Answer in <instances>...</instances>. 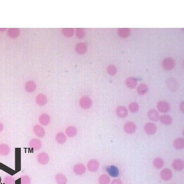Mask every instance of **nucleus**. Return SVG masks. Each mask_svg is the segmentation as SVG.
I'll return each mask as SVG.
<instances>
[{
  "label": "nucleus",
  "instance_id": "f3484780",
  "mask_svg": "<svg viewBox=\"0 0 184 184\" xmlns=\"http://www.w3.org/2000/svg\"><path fill=\"white\" fill-rule=\"evenodd\" d=\"M108 174L112 177H117L119 175V170L116 166L114 165L108 166L106 169Z\"/></svg>",
  "mask_w": 184,
  "mask_h": 184
},
{
  "label": "nucleus",
  "instance_id": "412c9836",
  "mask_svg": "<svg viewBox=\"0 0 184 184\" xmlns=\"http://www.w3.org/2000/svg\"><path fill=\"white\" fill-rule=\"evenodd\" d=\"M147 115H148L149 119H150L151 121H154V122H157L158 121L159 118H160L158 113L155 110H149Z\"/></svg>",
  "mask_w": 184,
  "mask_h": 184
},
{
  "label": "nucleus",
  "instance_id": "7c9ffc66",
  "mask_svg": "<svg viewBox=\"0 0 184 184\" xmlns=\"http://www.w3.org/2000/svg\"><path fill=\"white\" fill-rule=\"evenodd\" d=\"M118 33L119 36L122 38H127L130 36V29H126V28L119 29L118 30Z\"/></svg>",
  "mask_w": 184,
  "mask_h": 184
},
{
  "label": "nucleus",
  "instance_id": "1a4fd4ad",
  "mask_svg": "<svg viewBox=\"0 0 184 184\" xmlns=\"http://www.w3.org/2000/svg\"><path fill=\"white\" fill-rule=\"evenodd\" d=\"M144 130L148 135H154L157 131V126L154 123H147L145 125Z\"/></svg>",
  "mask_w": 184,
  "mask_h": 184
},
{
  "label": "nucleus",
  "instance_id": "423d86ee",
  "mask_svg": "<svg viewBox=\"0 0 184 184\" xmlns=\"http://www.w3.org/2000/svg\"><path fill=\"white\" fill-rule=\"evenodd\" d=\"M166 84L168 88L172 91H175L178 88V84L177 79L175 78H170L167 79Z\"/></svg>",
  "mask_w": 184,
  "mask_h": 184
},
{
  "label": "nucleus",
  "instance_id": "dca6fc26",
  "mask_svg": "<svg viewBox=\"0 0 184 184\" xmlns=\"http://www.w3.org/2000/svg\"><path fill=\"white\" fill-rule=\"evenodd\" d=\"M116 115L121 118H124L126 117L128 115V110L125 107L121 106L118 107L116 110Z\"/></svg>",
  "mask_w": 184,
  "mask_h": 184
},
{
  "label": "nucleus",
  "instance_id": "393cba45",
  "mask_svg": "<svg viewBox=\"0 0 184 184\" xmlns=\"http://www.w3.org/2000/svg\"><path fill=\"white\" fill-rule=\"evenodd\" d=\"M161 123L165 125H169L171 124L173 122V118L168 115H163L159 118Z\"/></svg>",
  "mask_w": 184,
  "mask_h": 184
},
{
  "label": "nucleus",
  "instance_id": "37998d69",
  "mask_svg": "<svg viewBox=\"0 0 184 184\" xmlns=\"http://www.w3.org/2000/svg\"></svg>",
  "mask_w": 184,
  "mask_h": 184
},
{
  "label": "nucleus",
  "instance_id": "cd10ccee",
  "mask_svg": "<svg viewBox=\"0 0 184 184\" xmlns=\"http://www.w3.org/2000/svg\"><path fill=\"white\" fill-rule=\"evenodd\" d=\"M164 161L161 157H157L154 159L153 161V165L156 169H161L164 166Z\"/></svg>",
  "mask_w": 184,
  "mask_h": 184
},
{
  "label": "nucleus",
  "instance_id": "4be33fe9",
  "mask_svg": "<svg viewBox=\"0 0 184 184\" xmlns=\"http://www.w3.org/2000/svg\"><path fill=\"white\" fill-rule=\"evenodd\" d=\"M148 85L145 83H141L137 87V92L139 95H144L148 92Z\"/></svg>",
  "mask_w": 184,
  "mask_h": 184
},
{
  "label": "nucleus",
  "instance_id": "f704fd0d",
  "mask_svg": "<svg viewBox=\"0 0 184 184\" xmlns=\"http://www.w3.org/2000/svg\"><path fill=\"white\" fill-rule=\"evenodd\" d=\"M128 108L132 113H136L139 110V105L136 102H132L129 105Z\"/></svg>",
  "mask_w": 184,
  "mask_h": 184
},
{
  "label": "nucleus",
  "instance_id": "20e7f679",
  "mask_svg": "<svg viewBox=\"0 0 184 184\" xmlns=\"http://www.w3.org/2000/svg\"><path fill=\"white\" fill-rule=\"evenodd\" d=\"M157 107L159 111L162 113H166L170 110V104L164 101L159 102L157 104Z\"/></svg>",
  "mask_w": 184,
  "mask_h": 184
},
{
  "label": "nucleus",
  "instance_id": "9b49d317",
  "mask_svg": "<svg viewBox=\"0 0 184 184\" xmlns=\"http://www.w3.org/2000/svg\"><path fill=\"white\" fill-rule=\"evenodd\" d=\"M86 171V168L83 164H77L74 165L73 171L77 175H82Z\"/></svg>",
  "mask_w": 184,
  "mask_h": 184
},
{
  "label": "nucleus",
  "instance_id": "4c0bfd02",
  "mask_svg": "<svg viewBox=\"0 0 184 184\" xmlns=\"http://www.w3.org/2000/svg\"><path fill=\"white\" fill-rule=\"evenodd\" d=\"M4 182L6 184H14V179L10 176L6 177L4 179Z\"/></svg>",
  "mask_w": 184,
  "mask_h": 184
},
{
  "label": "nucleus",
  "instance_id": "ddd939ff",
  "mask_svg": "<svg viewBox=\"0 0 184 184\" xmlns=\"http://www.w3.org/2000/svg\"><path fill=\"white\" fill-rule=\"evenodd\" d=\"M38 122L41 125L47 126L51 122V118L48 114L43 113L39 116Z\"/></svg>",
  "mask_w": 184,
  "mask_h": 184
},
{
  "label": "nucleus",
  "instance_id": "5701e85b",
  "mask_svg": "<svg viewBox=\"0 0 184 184\" xmlns=\"http://www.w3.org/2000/svg\"><path fill=\"white\" fill-rule=\"evenodd\" d=\"M36 89V84L33 81H29L26 83L25 89L28 93H32Z\"/></svg>",
  "mask_w": 184,
  "mask_h": 184
},
{
  "label": "nucleus",
  "instance_id": "f8f14e48",
  "mask_svg": "<svg viewBox=\"0 0 184 184\" xmlns=\"http://www.w3.org/2000/svg\"><path fill=\"white\" fill-rule=\"evenodd\" d=\"M33 132L36 136L40 138L44 137L46 134L44 128L40 125L37 124L35 125L33 127Z\"/></svg>",
  "mask_w": 184,
  "mask_h": 184
},
{
  "label": "nucleus",
  "instance_id": "6e6552de",
  "mask_svg": "<svg viewBox=\"0 0 184 184\" xmlns=\"http://www.w3.org/2000/svg\"><path fill=\"white\" fill-rule=\"evenodd\" d=\"M42 143L41 140L36 138L31 139L29 143V147L34 150H38L42 147Z\"/></svg>",
  "mask_w": 184,
  "mask_h": 184
},
{
  "label": "nucleus",
  "instance_id": "6ab92c4d",
  "mask_svg": "<svg viewBox=\"0 0 184 184\" xmlns=\"http://www.w3.org/2000/svg\"><path fill=\"white\" fill-rule=\"evenodd\" d=\"M78 133V129L74 126H69L65 130V133L68 137H74L77 135Z\"/></svg>",
  "mask_w": 184,
  "mask_h": 184
},
{
  "label": "nucleus",
  "instance_id": "4468645a",
  "mask_svg": "<svg viewBox=\"0 0 184 184\" xmlns=\"http://www.w3.org/2000/svg\"><path fill=\"white\" fill-rule=\"evenodd\" d=\"M35 101L38 106H43L47 103V98L46 96L43 94H39L36 96Z\"/></svg>",
  "mask_w": 184,
  "mask_h": 184
},
{
  "label": "nucleus",
  "instance_id": "a19ab883",
  "mask_svg": "<svg viewBox=\"0 0 184 184\" xmlns=\"http://www.w3.org/2000/svg\"><path fill=\"white\" fill-rule=\"evenodd\" d=\"M4 125L2 123H0V133L3 130Z\"/></svg>",
  "mask_w": 184,
  "mask_h": 184
},
{
  "label": "nucleus",
  "instance_id": "c85d7f7f",
  "mask_svg": "<svg viewBox=\"0 0 184 184\" xmlns=\"http://www.w3.org/2000/svg\"><path fill=\"white\" fill-rule=\"evenodd\" d=\"M7 34L12 38H18L20 34V30L18 29H10L7 30Z\"/></svg>",
  "mask_w": 184,
  "mask_h": 184
},
{
  "label": "nucleus",
  "instance_id": "39448f33",
  "mask_svg": "<svg viewBox=\"0 0 184 184\" xmlns=\"http://www.w3.org/2000/svg\"><path fill=\"white\" fill-rule=\"evenodd\" d=\"M175 65V61L171 58H166L162 61V66L166 70H171L174 67Z\"/></svg>",
  "mask_w": 184,
  "mask_h": 184
},
{
  "label": "nucleus",
  "instance_id": "72a5a7b5",
  "mask_svg": "<svg viewBox=\"0 0 184 184\" xmlns=\"http://www.w3.org/2000/svg\"><path fill=\"white\" fill-rule=\"evenodd\" d=\"M117 68L114 65H108L107 68V71L109 75L111 76H114L117 73Z\"/></svg>",
  "mask_w": 184,
  "mask_h": 184
},
{
  "label": "nucleus",
  "instance_id": "e433bc0d",
  "mask_svg": "<svg viewBox=\"0 0 184 184\" xmlns=\"http://www.w3.org/2000/svg\"><path fill=\"white\" fill-rule=\"evenodd\" d=\"M21 184H31V179L27 175H23L21 177Z\"/></svg>",
  "mask_w": 184,
  "mask_h": 184
},
{
  "label": "nucleus",
  "instance_id": "bb28decb",
  "mask_svg": "<svg viewBox=\"0 0 184 184\" xmlns=\"http://www.w3.org/2000/svg\"><path fill=\"white\" fill-rule=\"evenodd\" d=\"M75 50L78 54L83 55V54H85L86 52V45L84 43H79L76 45Z\"/></svg>",
  "mask_w": 184,
  "mask_h": 184
},
{
  "label": "nucleus",
  "instance_id": "9d476101",
  "mask_svg": "<svg viewBox=\"0 0 184 184\" xmlns=\"http://www.w3.org/2000/svg\"><path fill=\"white\" fill-rule=\"evenodd\" d=\"M124 130L126 133L132 134L134 133L136 130V125L132 122H128L124 125Z\"/></svg>",
  "mask_w": 184,
  "mask_h": 184
},
{
  "label": "nucleus",
  "instance_id": "a211bd4d",
  "mask_svg": "<svg viewBox=\"0 0 184 184\" xmlns=\"http://www.w3.org/2000/svg\"><path fill=\"white\" fill-rule=\"evenodd\" d=\"M11 152V148L8 145L6 144H0V155L3 156L9 155Z\"/></svg>",
  "mask_w": 184,
  "mask_h": 184
},
{
  "label": "nucleus",
  "instance_id": "58836bf2",
  "mask_svg": "<svg viewBox=\"0 0 184 184\" xmlns=\"http://www.w3.org/2000/svg\"><path fill=\"white\" fill-rule=\"evenodd\" d=\"M110 184H123V182L119 179H115L112 181Z\"/></svg>",
  "mask_w": 184,
  "mask_h": 184
},
{
  "label": "nucleus",
  "instance_id": "f03ea898",
  "mask_svg": "<svg viewBox=\"0 0 184 184\" xmlns=\"http://www.w3.org/2000/svg\"><path fill=\"white\" fill-rule=\"evenodd\" d=\"M99 167V163L98 161L95 159H92L87 162V168L89 171L94 173L98 171Z\"/></svg>",
  "mask_w": 184,
  "mask_h": 184
},
{
  "label": "nucleus",
  "instance_id": "2eb2a0df",
  "mask_svg": "<svg viewBox=\"0 0 184 184\" xmlns=\"http://www.w3.org/2000/svg\"><path fill=\"white\" fill-rule=\"evenodd\" d=\"M173 168L177 171H181L184 169V162L181 159H176L172 162Z\"/></svg>",
  "mask_w": 184,
  "mask_h": 184
},
{
  "label": "nucleus",
  "instance_id": "79ce46f5",
  "mask_svg": "<svg viewBox=\"0 0 184 184\" xmlns=\"http://www.w3.org/2000/svg\"><path fill=\"white\" fill-rule=\"evenodd\" d=\"M6 30V29H0V31L1 32H3Z\"/></svg>",
  "mask_w": 184,
  "mask_h": 184
},
{
  "label": "nucleus",
  "instance_id": "7ed1b4c3",
  "mask_svg": "<svg viewBox=\"0 0 184 184\" xmlns=\"http://www.w3.org/2000/svg\"><path fill=\"white\" fill-rule=\"evenodd\" d=\"M37 161L40 164L42 165H46L50 162V157L48 154L45 152H42L38 154L37 156Z\"/></svg>",
  "mask_w": 184,
  "mask_h": 184
},
{
  "label": "nucleus",
  "instance_id": "473e14b6",
  "mask_svg": "<svg viewBox=\"0 0 184 184\" xmlns=\"http://www.w3.org/2000/svg\"><path fill=\"white\" fill-rule=\"evenodd\" d=\"M63 34L67 38H70L74 35V30L73 29H63L62 30Z\"/></svg>",
  "mask_w": 184,
  "mask_h": 184
},
{
  "label": "nucleus",
  "instance_id": "c9c22d12",
  "mask_svg": "<svg viewBox=\"0 0 184 184\" xmlns=\"http://www.w3.org/2000/svg\"><path fill=\"white\" fill-rule=\"evenodd\" d=\"M76 35L79 39L84 38L85 36V33L83 29H77L76 30Z\"/></svg>",
  "mask_w": 184,
  "mask_h": 184
},
{
  "label": "nucleus",
  "instance_id": "2f4dec72",
  "mask_svg": "<svg viewBox=\"0 0 184 184\" xmlns=\"http://www.w3.org/2000/svg\"><path fill=\"white\" fill-rule=\"evenodd\" d=\"M110 179L108 175L103 174L102 175L98 178L99 184H110Z\"/></svg>",
  "mask_w": 184,
  "mask_h": 184
},
{
  "label": "nucleus",
  "instance_id": "a878e982",
  "mask_svg": "<svg viewBox=\"0 0 184 184\" xmlns=\"http://www.w3.org/2000/svg\"><path fill=\"white\" fill-rule=\"evenodd\" d=\"M126 84L129 89H133L135 88L137 84V81L136 78L133 77L128 78L126 81Z\"/></svg>",
  "mask_w": 184,
  "mask_h": 184
},
{
  "label": "nucleus",
  "instance_id": "b1692460",
  "mask_svg": "<svg viewBox=\"0 0 184 184\" xmlns=\"http://www.w3.org/2000/svg\"><path fill=\"white\" fill-rule=\"evenodd\" d=\"M55 179L57 184H66L67 182L66 177L63 174L58 173L56 174Z\"/></svg>",
  "mask_w": 184,
  "mask_h": 184
},
{
  "label": "nucleus",
  "instance_id": "f257e3e1",
  "mask_svg": "<svg viewBox=\"0 0 184 184\" xmlns=\"http://www.w3.org/2000/svg\"><path fill=\"white\" fill-rule=\"evenodd\" d=\"M79 105L84 110L89 109L93 105L92 99L86 96H83L81 99H79Z\"/></svg>",
  "mask_w": 184,
  "mask_h": 184
},
{
  "label": "nucleus",
  "instance_id": "0eeeda50",
  "mask_svg": "<svg viewBox=\"0 0 184 184\" xmlns=\"http://www.w3.org/2000/svg\"><path fill=\"white\" fill-rule=\"evenodd\" d=\"M160 176L164 181H170L173 177V172L168 168H164L161 171Z\"/></svg>",
  "mask_w": 184,
  "mask_h": 184
},
{
  "label": "nucleus",
  "instance_id": "ea45409f",
  "mask_svg": "<svg viewBox=\"0 0 184 184\" xmlns=\"http://www.w3.org/2000/svg\"><path fill=\"white\" fill-rule=\"evenodd\" d=\"M184 102H182V103H181L180 104V105H179V108H180V110H181V111L182 112V113H184Z\"/></svg>",
  "mask_w": 184,
  "mask_h": 184
},
{
  "label": "nucleus",
  "instance_id": "c756f323",
  "mask_svg": "<svg viewBox=\"0 0 184 184\" xmlns=\"http://www.w3.org/2000/svg\"><path fill=\"white\" fill-rule=\"evenodd\" d=\"M174 146L177 150H181L184 147V140L182 138H177L174 141Z\"/></svg>",
  "mask_w": 184,
  "mask_h": 184
},
{
  "label": "nucleus",
  "instance_id": "aec40b11",
  "mask_svg": "<svg viewBox=\"0 0 184 184\" xmlns=\"http://www.w3.org/2000/svg\"><path fill=\"white\" fill-rule=\"evenodd\" d=\"M56 142L59 144H64L67 140L66 136L63 132H58L55 136Z\"/></svg>",
  "mask_w": 184,
  "mask_h": 184
}]
</instances>
